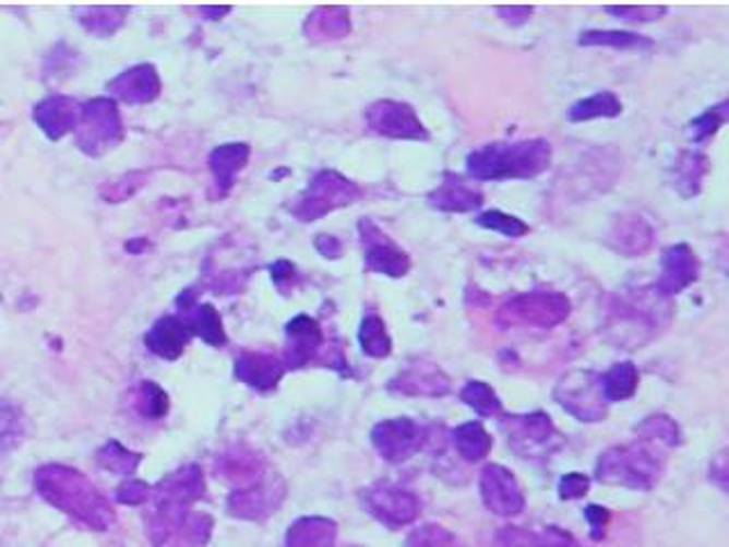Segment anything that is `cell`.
<instances>
[{
	"instance_id": "1",
	"label": "cell",
	"mask_w": 729,
	"mask_h": 547,
	"mask_svg": "<svg viewBox=\"0 0 729 547\" xmlns=\"http://www.w3.org/2000/svg\"><path fill=\"white\" fill-rule=\"evenodd\" d=\"M35 486L41 498L56 509L81 520L94 532H106L115 523V511L96 486L69 465H44L35 473Z\"/></svg>"
},
{
	"instance_id": "2",
	"label": "cell",
	"mask_w": 729,
	"mask_h": 547,
	"mask_svg": "<svg viewBox=\"0 0 729 547\" xmlns=\"http://www.w3.org/2000/svg\"><path fill=\"white\" fill-rule=\"evenodd\" d=\"M467 174L475 180L536 178L552 165V144L536 138L523 142H494L467 155Z\"/></svg>"
},
{
	"instance_id": "3",
	"label": "cell",
	"mask_w": 729,
	"mask_h": 547,
	"mask_svg": "<svg viewBox=\"0 0 729 547\" xmlns=\"http://www.w3.org/2000/svg\"><path fill=\"white\" fill-rule=\"evenodd\" d=\"M203 492L205 481L199 465L180 467L153 488V523H148V534L155 547H160L176 530L186 525L190 507L203 498Z\"/></svg>"
},
{
	"instance_id": "4",
	"label": "cell",
	"mask_w": 729,
	"mask_h": 547,
	"mask_svg": "<svg viewBox=\"0 0 729 547\" xmlns=\"http://www.w3.org/2000/svg\"><path fill=\"white\" fill-rule=\"evenodd\" d=\"M664 475V459L643 440L632 445H616L600 454L595 465V479L607 486L630 490H653Z\"/></svg>"
},
{
	"instance_id": "5",
	"label": "cell",
	"mask_w": 729,
	"mask_h": 547,
	"mask_svg": "<svg viewBox=\"0 0 729 547\" xmlns=\"http://www.w3.org/2000/svg\"><path fill=\"white\" fill-rule=\"evenodd\" d=\"M500 429L519 459H545L561 448V433L542 411L502 415Z\"/></svg>"
},
{
	"instance_id": "6",
	"label": "cell",
	"mask_w": 729,
	"mask_h": 547,
	"mask_svg": "<svg viewBox=\"0 0 729 547\" xmlns=\"http://www.w3.org/2000/svg\"><path fill=\"white\" fill-rule=\"evenodd\" d=\"M358 197L360 188L354 180L333 169H324L308 182V188L292 205V215L306 224L318 222L324 215L337 211V207L351 205Z\"/></svg>"
},
{
	"instance_id": "7",
	"label": "cell",
	"mask_w": 729,
	"mask_h": 547,
	"mask_svg": "<svg viewBox=\"0 0 729 547\" xmlns=\"http://www.w3.org/2000/svg\"><path fill=\"white\" fill-rule=\"evenodd\" d=\"M360 504L390 532L413 525L422 511L418 495L393 481H374L360 490Z\"/></svg>"
},
{
	"instance_id": "8",
	"label": "cell",
	"mask_w": 729,
	"mask_h": 547,
	"mask_svg": "<svg viewBox=\"0 0 729 547\" xmlns=\"http://www.w3.org/2000/svg\"><path fill=\"white\" fill-rule=\"evenodd\" d=\"M554 400L579 423H602L609 402L602 395L600 374L593 370H572L554 388Z\"/></svg>"
},
{
	"instance_id": "9",
	"label": "cell",
	"mask_w": 729,
	"mask_h": 547,
	"mask_svg": "<svg viewBox=\"0 0 729 547\" xmlns=\"http://www.w3.org/2000/svg\"><path fill=\"white\" fill-rule=\"evenodd\" d=\"M570 316V301L559 293H529L506 301L498 312L502 326L552 329Z\"/></svg>"
},
{
	"instance_id": "10",
	"label": "cell",
	"mask_w": 729,
	"mask_h": 547,
	"mask_svg": "<svg viewBox=\"0 0 729 547\" xmlns=\"http://www.w3.org/2000/svg\"><path fill=\"white\" fill-rule=\"evenodd\" d=\"M121 117L117 103L110 98H94L81 108L77 121V146L89 155H103L121 142Z\"/></svg>"
},
{
	"instance_id": "11",
	"label": "cell",
	"mask_w": 729,
	"mask_h": 547,
	"mask_svg": "<svg viewBox=\"0 0 729 547\" xmlns=\"http://www.w3.org/2000/svg\"><path fill=\"white\" fill-rule=\"evenodd\" d=\"M358 233L364 267L370 272L390 278H402L410 272V255L393 238H387L372 219H360Z\"/></svg>"
},
{
	"instance_id": "12",
	"label": "cell",
	"mask_w": 729,
	"mask_h": 547,
	"mask_svg": "<svg viewBox=\"0 0 729 547\" xmlns=\"http://www.w3.org/2000/svg\"><path fill=\"white\" fill-rule=\"evenodd\" d=\"M364 121L374 130L377 135L390 138V140H413V142H427L429 130L415 115L413 106L402 100H377L364 112Z\"/></svg>"
},
{
	"instance_id": "13",
	"label": "cell",
	"mask_w": 729,
	"mask_h": 547,
	"mask_svg": "<svg viewBox=\"0 0 729 547\" xmlns=\"http://www.w3.org/2000/svg\"><path fill=\"white\" fill-rule=\"evenodd\" d=\"M370 438L381 459L387 463H404L425 448L427 429L410 418H393L379 423Z\"/></svg>"
},
{
	"instance_id": "14",
	"label": "cell",
	"mask_w": 729,
	"mask_h": 547,
	"mask_svg": "<svg viewBox=\"0 0 729 547\" xmlns=\"http://www.w3.org/2000/svg\"><path fill=\"white\" fill-rule=\"evenodd\" d=\"M285 498V484L276 475H263L255 484L228 495L226 509L232 518L263 520L272 515Z\"/></svg>"
},
{
	"instance_id": "15",
	"label": "cell",
	"mask_w": 729,
	"mask_h": 547,
	"mask_svg": "<svg viewBox=\"0 0 729 547\" xmlns=\"http://www.w3.org/2000/svg\"><path fill=\"white\" fill-rule=\"evenodd\" d=\"M479 490L486 509L494 515H519L525 511V492L504 465H486L479 477Z\"/></svg>"
},
{
	"instance_id": "16",
	"label": "cell",
	"mask_w": 729,
	"mask_h": 547,
	"mask_svg": "<svg viewBox=\"0 0 729 547\" xmlns=\"http://www.w3.org/2000/svg\"><path fill=\"white\" fill-rule=\"evenodd\" d=\"M700 278L697 255L689 245H672L661 253V276L655 283L659 297L668 299L684 293Z\"/></svg>"
},
{
	"instance_id": "17",
	"label": "cell",
	"mask_w": 729,
	"mask_h": 547,
	"mask_svg": "<svg viewBox=\"0 0 729 547\" xmlns=\"http://www.w3.org/2000/svg\"><path fill=\"white\" fill-rule=\"evenodd\" d=\"M285 335H288V347H285V370H299L315 360V356L322 352L324 345V333L318 320L310 316H297L295 320L285 326Z\"/></svg>"
},
{
	"instance_id": "18",
	"label": "cell",
	"mask_w": 729,
	"mask_h": 547,
	"mask_svg": "<svg viewBox=\"0 0 729 547\" xmlns=\"http://www.w3.org/2000/svg\"><path fill=\"white\" fill-rule=\"evenodd\" d=\"M390 393L410 395V397H445L452 390L450 377L435 365H410L387 383Z\"/></svg>"
},
{
	"instance_id": "19",
	"label": "cell",
	"mask_w": 729,
	"mask_h": 547,
	"mask_svg": "<svg viewBox=\"0 0 729 547\" xmlns=\"http://www.w3.org/2000/svg\"><path fill=\"white\" fill-rule=\"evenodd\" d=\"M429 205L440 213H473L483 203L479 188L465 182L461 176L445 174L440 186L427 197Z\"/></svg>"
},
{
	"instance_id": "20",
	"label": "cell",
	"mask_w": 729,
	"mask_h": 547,
	"mask_svg": "<svg viewBox=\"0 0 729 547\" xmlns=\"http://www.w3.org/2000/svg\"><path fill=\"white\" fill-rule=\"evenodd\" d=\"M285 374V365L272 354L263 352H244L236 360V377L260 393H270Z\"/></svg>"
},
{
	"instance_id": "21",
	"label": "cell",
	"mask_w": 729,
	"mask_h": 547,
	"mask_svg": "<svg viewBox=\"0 0 729 547\" xmlns=\"http://www.w3.org/2000/svg\"><path fill=\"white\" fill-rule=\"evenodd\" d=\"M81 108L83 106H77L73 98L50 96L35 108V121L50 140H60L77 128V121H81Z\"/></svg>"
},
{
	"instance_id": "22",
	"label": "cell",
	"mask_w": 729,
	"mask_h": 547,
	"mask_svg": "<svg viewBox=\"0 0 729 547\" xmlns=\"http://www.w3.org/2000/svg\"><path fill=\"white\" fill-rule=\"evenodd\" d=\"M108 90L126 103H148L160 94V78L151 64H140L117 75Z\"/></svg>"
},
{
	"instance_id": "23",
	"label": "cell",
	"mask_w": 729,
	"mask_h": 547,
	"mask_svg": "<svg viewBox=\"0 0 729 547\" xmlns=\"http://www.w3.org/2000/svg\"><path fill=\"white\" fill-rule=\"evenodd\" d=\"M494 543H498V547H579V543L565 530L554 525L540 530L515 527V525L502 527Z\"/></svg>"
},
{
	"instance_id": "24",
	"label": "cell",
	"mask_w": 729,
	"mask_h": 547,
	"mask_svg": "<svg viewBox=\"0 0 729 547\" xmlns=\"http://www.w3.org/2000/svg\"><path fill=\"white\" fill-rule=\"evenodd\" d=\"M144 341L153 354H158L167 360H176L192 341V333L186 324H182L180 318H163L153 324Z\"/></svg>"
},
{
	"instance_id": "25",
	"label": "cell",
	"mask_w": 729,
	"mask_h": 547,
	"mask_svg": "<svg viewBox=\"0 0 729 547\" xmlns=\"http://www.w3.org/2000/svg\"><path fill=\"white\" fill-rule=\"evenodd\" d=\"M335 520L310 515L299 518L295 525H290L288 536H285V547H335Z\"/></svg>"
},
{
	"instance_id": "26",
	"label": "cell",
	"mask_w": 729,
	"mask_h": 547,
	"mask_svg": "<svg viewBox=\"0 0 729 547\" xmlns=\"http://www.w3.org/2000/svg\"><path fill=\"white\" fill-rule=\"evenodd\" d=\"M249 155H251V148L244 142L222 144L211 153V171L219 186V194H226L232 188L236 176L249 163Z\"/></svg>"
},
{
	"instance_id": "27",
	"label": "cell",
	"mask_w": 729,
	"mask_h": 547,
	"mask_svg": "<svg viewBox=\"0 0 729 547\" xmlns=\"http://www.w3.org/2000/svg\"><path fill=\"white\" fill-rule=\"evenodd\" d=\"M182 308V324L190 329L192 335H199L201 341L213 347H224L226 345V333L224 324L215 306L203 304V306H180Z\"/></svg>"
},
{
	"instance_id": "28",
	"label": "cell",
	"mask_w": 729,
	"mask_h": 547,
	"mask_svg": "<svg viewBox=\"0 0 729 547\" xmlns=\"http://www.w3.org/2000/svg\"><path fill=\"white\" fill-rule=\"evenodd\" d=\"M653 240H655L653 226H649L645 219H641L638 215H632V217H622L616 224L609 242L616 251H622L630 258H634L653 247Z\"/></svg>"
},
{
	"instance_id": "29",
	"label": "cell",
	"mask_w": 729,
	"mask_h": 547,
	"mask_svg": "<svg viewBox=\"0 0 729 547\" xmlns=\"http://www.w3.org/2000/svg\"><path fill=\"white\" fill-rule=\"evenodd\" d=\"M709 171L707 155L697 151H682L672 167V188L680 192L684 199H691L700 194L702 190V178Z\"/></svg>"
},
{
	"instance_id": "30",
	"label": "cell",
	"mask_w": 729,
	"mask_h": 547,
	"mask_svg": "<svg viewBox=\"0 0 729 547\" xmlns=\"http://www.w3.org/2000/svg\"><path fill=\"white\" fill-rule=\"evenodd\" d=\"M351 31L347 8H318L306 21V33L312 41L343 39Z\"/></svg>"
},
{
	"instance_id": "31",
	"label": "cell",
	"mask_w": 729,
	"mask_h": 547,
	"mask_svg": "<svg viewBox=\"0 0 729 547\" xmlns=\"http://www.w3.org/2000/svg\"><path fill=\"white\" fill-rule=\"evenodd\" d=\"M634 431L643 442H647V445H653V448L672 450V448H680L684 442L680 425H677L672 418H668V415H664V413L647 415V418L641 425H636Z\"/></svg>"
},
{
	"instance_id": "32",
	"label": "cell",
	"mask_w": 729,
	"mask_h": 547,
	"mask_svg": "<svg viewBox=\"0 0 729 547\" xmlns=\"http://www.w3.org/2000/svg\"><path fill=\"white\" fill-rule=\"evenodd\" d=\"M454 448L467 463L483 461L492 450V436L483 429L481 423H465L452 433Z\"/></svg>"
},
{
	"instance_id": "33",
	"label": "cell",
	"mask_w": 729,
	"mask_h": 547,
	"mask_svg": "<svg viewBox=\"0 0 729 547\" xmlns=\"http://www.w3.org/2000/svg\"><path fill=\"white\" fill-rule=\"evenodd\" d=\"M602 385V395L609 404L613 402H624L634 397L636 388H638V370L632 360L616 362L613 368L600 377Z\"/></svg>"
},
{
	"instance_id": "34",
	"label": "cell",
	"mask_w": 729,
	"mask_h": 547,
	"mask_svg": "<svg viewBox=\"0 0 729 547\" xmlns=\"http://www.w3.org/2000/svg\"><path fill=\"white\" fill-rule=\"evenodd\" d=\"M622 112V103L613 92H597L588 98H582L577 103H572L567 110L570 121H590V119H600V117H618Z\"/></svg>"
},
{
	"instance_id": "35",
	"label": "cell",
	"mask_w": 729,
	"mask_h": 547,
	"mask_svg": "<svg viewBox=\"0 0 729 547\" xmlns=\"http://www.w3.org/2000/svg\"><path fill=\"white\" fill-rule=\"evenodd\" d=\"M358 341L362 354H368L372 358H387L393 354V337H390L383 320L379 316H368L360 322L358 331Z\"/></svg>"
},
{
	"instance_id": "36",
	"label": "cell",
	"mask_w": 729,
	"mask_h": 547,
	"mask_svg": "<svg viewBox=\"0 0 729 547\" xmlns=\"http://www.w3.org/2000/svg\"><path fill=\"white\" fill-rule=\"evenodd\" d=\"M461 402L479 413L481 418H498V415H502V402L498 393L483 381H467L461 390Z\"/></svg>"
},
{
	"instance_id": "37",
	"label": "cell",
	"mask_w": 729,
	"mask_h": 547,
	"mask_svg": "<svg viewBox=\"0 0 729 547\" xmlns=\"http://www.w3.org/2000/svg\"><path fill=\"white\" fill-rule=\"evenodd\" d=\"M579 46H609L616 50H630V48H649L653 41L638 33H628V31H586L579 35Z\"/></svg>"
},
{
	"instance_id": "38",
	"label": "cell",
	"mask_w": 729,
	"mask_h": 547,
	"mask_svg": "<svg viewBox=\"0 0 729 547\" xmlns=\"http://www.w3.org/2000/svg\"><path fill=\"white\" fill-rule=\"evenodd\" d=\"M140 463H142V454L126 450L117 440H110L108 445L98 452V465L103 467V471H108L112 475H121V477L135 475Z\"/></svg>"
},
{
	"instance_id": "39",
	"label": "cell",
	"mask_w": 729,
	"mask_h": 547,
	"mask_svg": "<svg viewBox=\"0 0 729 547\" xmlns=\"http://www.w3.org/2000/svg\"><path fill=\"white\" fill-rule=\"evenodd\" d=\"M126 12H128V8H85L81 23L85 25L89 33L106 37V35H112L123 23L121 16Z\"/></svg>"
},
{
	"instance_id": "40",
	"label": "cell",
	"mask_w": 729,
	"mask_h": 547,
	"mask_svg": "<svg viewBox=\"0 0 729 547\" xmlns=\"http://www.w3.org/2000/svg\"><path fill=\"white\" fill-rule=\"evenodd\" d=\"M727 108H729V103L722 100V103H718V106L709 108L705 115H700L697 119H693L689 123V138L693 140V144L705 142V140H709L712 135L718 133L722 123L727 121V112H729Z\"/></svg>"
},
{
	"instance_id": "41",
	"label": "cell",
	"mask_w": 729,
	"mask_h": 547,
	"mask_svg": "<svg viewBox=\"0 0 729 547\" xmlns=\"http://www.w3.org/2000/svg\"><path fill=\"white\" fill-rule=\"evenodd\" d=\"M406 547H465V545L456 534H452L445 527L422 525L410 532Z\"/></svg>"
},
{
	"instance_id": "42",
	"label": "cell",
	"mask_w": 729,
	"mask_h": 547,
	"mask_svg": "<svg viewBox=\"0 0 729 547\" xmlns=\"http://www.w3.org/2000/svg\"><path fill=\"white\" fill-rule=\"evenodd\" d=\"M477 224L481 228H488V230H494V233H502V236L506 238H523L529 233V226L523 222V219H517L513 215H506L502 211H488V213H481L477 217Z\"/></svg>"
},
{
	"instance_id": "43",
	"label": "cell",
	"mask_w": 729,
	"mask_h": 547,
	"mask_svg": "<svg viewBox=\"0 0 729 547\" xmlns=\"http://www.w3.org/2000/svg\"><path fill=\"white\" fill-rule=\"evenodd\" d=\"M142 408L144 413L148 415V418L153 420H158V418H165L167 411H169V397L165 390L158 385V383H153V381H144L142 383Z\"/></svg>"
},
{
	"instance_id": "44",
	"label": "cell",
	"mask_w": 729,
	"mask_h": 547,
	"mask_svg": "<svg viewBox=\"0 0 729 547\" xmlns=\"http://www.w3.org/2000/svg\"><path fill=\"white\" fill-rule=\"evenodd\" d=\"M23 436L21 415L12 406H0V450H12Z\"/></svg>"
},
{
	"instance_id": "45",
	"label": "cell",
	"mask_w": 729,
	"mask_h": 547,
	"mask_svg": "<svg viewBox=\"0 0 729 547\" xmlns=\"http://www.w3.org/2000/svg\"><path fill=\"white\" fill-rule=\"evenodd\" d=\"M605 12L622 19V21H638V23H647V21H657L661 19L668 8L664 5H620V8H605Z\"/></svg>"
},
{
	"instance_id": "46",
	"label": "cell",
	"mask_w": 729,
	"mask_h": 547,
	"mask_svg": "<svg viewBox=\"0 0 729 547\" xmlns=\"http://www.w3.org/2000/svg\"><path fill=\"white\" fill-rule=\"evenodd\" d=\"M151 492L153 488L148 484L138 481V479H128L117 488V500L128 507H138L151 500Z\"/></svg>"
},
{
	"instance_id": "47",
	"label": "cell",
	"mask_w": 729,
	"mask_h": 547,
	"mask_svg": "<svg viewBox=\"0 0 729 547\" xmlns=\"http://www.w3.org/2000/svg\"><path fill=\"white\" fill-rule=\"evenodd\" d=\"M590 488V479L582 473H570L565 477H561L559 481V498L561 500H579L588 492Z\"/></svg>"
},
{
	"instance_id": "48",
	"label": "cell",
	"mask_w": 729,
	"mask_h": 547,
	"mask_svg": "<svg viewBox=\"0 0 729 547\" xmlns=\"http://www.w3.org/2000/svg\"><path fill=\"white\" fill-rule=\"evenodd\" d=\"M584 515H586L588 525H590V538H593V540H602V538H605V532H607V527H609L611 513H609L605 507L590 504V507L584 509Z\"/></svg>"
},
{
	"instance_id": "49",
	"label": "cell",
	"mask_w": 729,
	"mask_h": 547,
	"mask_svg": "<svg viewBox=\"0 0 729 547\" xmlns=\"http://www.w3.org/2000/svg\"><path fill=\"white\" fill-rule=\"evenodd\" d=\"M315 247H318V251L324 258H331V260L343 255V242L337 240V238H333V236H318L315 238Z\"/></svg>"
},
{
	"instance_id": "50",
	"label": "cell",
	"mask_w": 729,
	"mask_h": 547,
	"mask_svg": "<svg viewBox=\"0 0 729 547\" xmlns=\"http://www.w3.org/2000/svg\"><path fill=\"white\" fill-rule=\"evenodd\" d=\"M270 272H272V278H274V283L276 285H280L283 281H290V278H295V265L290 263V260H276V263L270 267Z\"/></svg>"
},
{
	"instance_id": "51",
	"label": "cell",
	"mask_w": 729,
	"mask_h": 547,
	"mask_svg": "<svg viewBox=\"0 0 729 547\" xmlns=\"http://www.w3.org/2000/svg\"><path fill=\"white\" fill-rule=\"evenodd\" d=\"M712 479H716L718 484H720V488L725 490L727 488V484H725V479H727V467H725V454H718V459L712 463Z\"/></svg>"
},
{
	"instance_id": "52",
	"label": "cell",
	"mask_w": 729,
	"mask_h": 547,
	"mask_svg": "<svg viewBox=\"0 0 729 547\" xmlns=\"http://www.w3.org/2000/svg\"><path fill=\"white\" fill-rule=\"evenodd\" d=\"M201 12L205 14H215V16H224L230 12V8H201Z\"/></svg>"
}]
</instances>
